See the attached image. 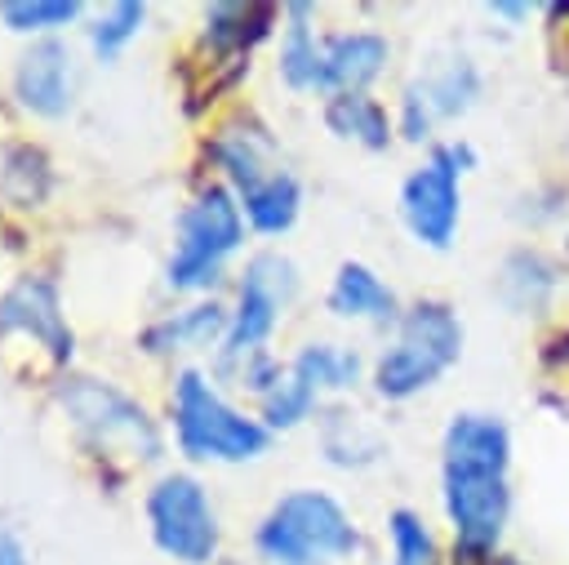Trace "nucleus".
<instances>
[{
  "label": "nucleus",
  "mask_w": 569,
  "mask_h": 565,
  "mask_svg": "<svg viewBox=\"0 0 569 565\" xmlns=\"http://www.w3.org/2000/svg\"><path fill=\"white\" fill-rule=\"evenodd\" d=\"M320 71V36L311 31V4L284 9V40H280V76L289 89H316Z\"/></svg>",
  "instance_id": "6ab92c4d"
},
{
  "label": "nucleus",
  "mask_w": 569,
  "mask_h": 565,
  "mask_svg": "<svg viewBox=\"0 0 569 565\" xmlns=\"http://www.w3.org/2000/svg\"><path fill=\"white\" fill-rule=\"evenodd\" d=\"M53 396L93 454H102V458L120 454L129 463H156L164 454V440H160V427L151 423V414L116 383L71 374L58 383Z\"/></svg>",
  "instance_id": "7ed1b4c3"
},
{
  "label": "nucleus",
  "mask_w": 569,
  "mask_h": 565,
  "mask_svg": "<svg viewBox=\"0 0 569 565\" xmlns=\"http://www.w3.org/2000/svg\"><path fill=\"white\" fill-rule=\"evenodd\" d=\"M84 13L80 0H0V22L9 31H58Z\"/></svg>",
  "instance_id": "b1692460"
},
{
  "label": "nucleus",
  "mask_w": 569,
  "mask_h": 565,
  "mask_svg": "<svg viewBox=\"0 0 569 565\" xmlns=\"http://www.w3.org/2000/svg\"><path fill=\"white\" fill-rule=\"evenodd\" d=\"M222 565H236V561H222Z\"/></svg>",
  "instance_id": "c85d7f7f"
},
{
  "label": "nucleus",
  "mask_w": 569,
  "mask_h": 565,
  "mask_svg": "<svg viewBox=\"0 0 569 565\" xmlns=\"http://www.w3.org/2000/svg\"><path fill=\"white\" fill-rule=\"evenodd\" d=\"M316 400H320V387L298 365H289L280 374V383L262 396V427L267 432H289V427H298L316 409Z\"/></svg>",
  "instance_id": "aec40b11"
},
{
  "label": "nucleus",
  "mask_w": 569,
  "mask_h": 565,
  "mask_svg": "<svg viewBox=\"0 0 569 565\" xmlns=\"http://www.w3.org/2000/svg\"><path fill=\"white\" fill-rule=\"evenodd\" d=\"M244 245V209L231 187L209 182L178 214V236L169 254V289H209L222 276V262Z\"/></svg>",
  "instance_id": "0eeeda50"
},
{
  "label": "nucleus",
  "mask_w": 569,
  "mask_h": 565,
  "mask_svg": "<svg viewBox=\"0 0 569 565\" xmlns=\"http://www.w3.org/2000/svg\"><path fill=\"white\" fill-rule=\"evenodd\" d=\"M209 156L222 165L227 182L236 187V200L244 209V222L262 236H280L298 222L302 187L298 178L276 160V138L253 116H236L218 129L209 142Z\"/></svg>",
  "instance_id": "f03ea898"
},
{
  "label": "nucleus",
  "mask_w": 569,
  "mask_h": 565,
  "mask_svg": "<svg viewBox=\"0 0 569 565\" xmlns=\"http://www.w3.org/2000/svg\"><path fill=\"white\" fill-rule=\"evenodd\" d=\"M147 525L164 556L178 565H209L218 556V516L196 476L169 472L147 494Z\"/></svg>",
  "instance_id": "9d476101"
},
{
  "label": "nucleus",
  "mask_w": 569,
  "mask_h": 565,
  "mask_svg": "<svg viewBox=\"0 0 569 565\" xmlns=\"http://www.w3.org/2000/svg\"><path fill=\"white\" fill-rule=\"evenodd\" d=\"M556 267L542 258V254H516L507 258L502 267V298L516 307V311H533L542 303H551L556 294Z\"/></svg>",
  "instance_id": "412c9836"
},
{
  "label": "nucleus",
  "mask_w": 569,
  "mask_h": 565,
  "mask_svg": "<svg viewBox=\"0 0 569 565\" xmlns=\"http://www.w3.org/2000/svg\"><path fill=\"white\" fill-rule=\"evenodd\" d=\"M293 294H298L293 262L284 254H271V249L267 254H253L249 267H244L240 294H236V311H231V325H227L218 365L222 369H240L249 356H258Z\"/></svg>",
  "instance_id": "1a4fd4ad"
},
{
  "label": "nucleus",
  "mask_w": 569,
  "mask_h": 565,
  "mask_svg": "<svg viewBox=\"0 0 569 565\" xmlns=\"http://www.w3.org/2000/svg\"><path fill=\"white\" fill-rule=\"evenodd\" d=\"M387 40L373 31H342V36H320V71L316 89L320 93H365L387 67Z\"/></svg>",
  "instance_id": "4468645a"
},
{
  "label": "nucleus",
  "mask_w": 569,
  "mask_h": 565,
  "mask_svg": "<svg viewBox=\"0 0 569 565\" xmlns=\"http://www.w3.org/2000/svg\"><path fill=\"white\" fill-rule=\"evenodd\" d=\"M49 182H53V174H49V156L40 151V147H13L9 156H4V174H0V191L13 200V205H40L44 196H49Z\"/></svg>",
  "instance_id": "4be33fe9"
},
{
  "label": "nucleus",
  "mask_w": 569,
  "mask_h": 565,
  "mask_svg": "<svg viewBox=\"0 0 569 565\" xmlns=\"http://www.w3.org/2000/svg\"><path fill=\"white\" fill-rule=\"evenodd\" d=\"M253 543L276 565H320L333 556H351L360 547V534L338 498L320 489H293L271 503Z\"/></svg>",
  "instance_id": "39448f33"
},
{
  "label": "nucleus",
  "mask_w": 569,
  "mask_h": 565,
  "mask_svg": "<svg viewBox=\"0 0 569 565\" xmlns=\"http://www.w3.org/2000/svg\"><path fill=\"white\" fill-rule=\"evenodd\" d=\"M13 98L22 111L58 120L71 111V53L58 36L36 40L13 67Z\"/></svg>",
  "instance_id": "ddd939ff"
},
{
  "label": "nucleus",
  "mask_w": 569,
  "mask_h": 565,
  "mask_svg": "<svg viewBox=\"0 0 569 565\" xmlns=\"http://www.w3.org/2000/svg\"><path fill=\"white\" fill-rule=\"evenodd\" d=\"M329 311L342 316V320H378V325H391L400 320V307H396V294L382 285V276L365 262H342L333 285H329Z\"/></svg>",
  "instance_id": "dca6fc26"
},
{
  "label": "nucleus",
  "mask_w": 569,
  "mask_h": 565,
  "mask_svg": "<svg viewBox=\"0 0 569 565\" xmlns=\"http://www.w3.org/2000/svg\"><path fill=\"white\" fill-rule=\"evenodd\" d=\"M0 334H27L36 338L58 365L71 360L76 351V334L62 316V298L58 285L49 276H18L4 294H0Z\"/></svg>",
  "instance_id": "9b49d317"
},
{
  "label": "nucleus",
  "mask_w": 569,
  "mask_h": 565,
  "mask_svg": "<svg viewBox=\"0 0 569 565\" xmlns=\"http://www.w3.org/2000/svg\"><path fill=\"white\" fill-rule=\"evenodd\" d=\"M462 356V325L445 303H413L396 320L391 347L373 365V387L387 400H409Z\"/></svg>",
  "instance_id": "423d86ee"
},
{
  "label": "nucleus",
  "mask_w": 569,
  "mask_h": 565,
  "mask_svg": "<svg viewBox=\"0 0 569 565\" xmlns=\"http://www.w3.org/2000/svg\"><path fill=\"white\" fill-rule=\"evenodd\" d=\"M142 18H147V4L142 0H116L107 4V13H98V22L89 27V44L102 62H111L138 31H142Z\"/></svg>",
  "instance_id": "393cba45"
},
{
  "label": "nucleus",
  "mask_w": 569,
  "mask_h": 565,
  "mask_svg": "<svg viewBox=\"0 0 569 565\" xmlns=\"http://www.w3.org/2000/svg\"><path fill=\"white\" fill-rule=\"evenodd\" d=\"M0 565H31L27 561V547L18 543L13 529H0Z\"/></svg>",
  "instance_id": "bb28decb"
},
{
  "label": "nucleus",
  "mask_w": 569,
  "mask_h": 565,
  "mask_svg": "<svg viewBox=\"0 0 569 565\" xmlns=\"http://www.w3.org/2000/svg\"><path fill=\"white\" fill-rule=\"evenodd\" d=\"M476 93H480L476 67H471L467 58H453V62H445L436 76L413 80V85L405 89V98H400V125H396V129H400L409 142H422L436 120L462 116V111L476 102Z\"/></svg>",
  "instance_id": "f8f14e48"
},
{
  "label": "nucleus",
  "mask_w": 569,
  "mask_h": 565,
  "mask_svg": "<svg viewBox=\"0 0 569 565\" xmlns=\"http://www.w3.org/2000/svg\"><path fill=\"white\" fill-rule=\"evenodd\" d=\"M276 18H280L276 4H209V9H204V44H209L218 58L236 62V58H244L258 40L271 36Z\"/></svg>",
  "instance_id": "f3484780"
},
{
  "label": "nucleus",
  "mask_w": 569,
  "mask_h": 565,
  "mask_svg": "<svg viewBox=\"0 0 569 565\" xmlns=\"http://www.w3.org/2000/svg\"><path fill=\"white\" fill-rule=\"evenodd\" d=\"M493 565H520V561H507V556H493Z\"/></svg>",
  "instance_id": "cd10ccee"
},
{
  "label": "nucleus",
  "mask_w": 569,
  "mask_h": 565,
  "mask_svg": "<svg viewBox=\"0 0 569 565\" xmlns=\"http://www.w3.org/2000/svg\"><path fill=\"white\" fill-rule=\"evenodd\" d=\"M325 125L338 133V138H351L369 151H382L391 142V116L382 102H373L369 93H333L325 102Z\"/></svg>",
  "instance_id": "a211bd4d"
},
{
  "label": "nucleus",
  "mask_w": 569,
  "mask_h": 565,
  "mask_svg": "<svg viewBox=\"0 0 569 565\" xmlns=\"http://www.w3.org/2000/svg\"><path fill=\"white\" fill-rule=\"evenodd\" d=\"M293 365H298L320 391H342V387H351L356 374H360L356 351L333 347V343H311V347H302V351L293 356Z\"/></svg>",
  "instance_id": "5701e85b"
},
{
  "label": "nucleus",
  "mask_w": 569,
  "mask_h": 565,
  "mask_svg": "<svg viewBox=\"0 0 569 565\" xmlns=\"http://www.w3.org/2000/svg\"><path fill=\"white\" fill-rule=\"evenodd\" d=\"M387 534H391V561L396 565H436V538L422 525V516H413L409 507H396L387 516Z\"/></svg>",
  "instance_id": "a878e982"
},
{
  "label": "nucleus",
  "mask_w": 569,
  "mask_h": 565,
  "mask_svg": "<svg viewBox=\"0 0 569 565\" xmlns=\"http://www.w3.org/2000/svg\"><path fill=\"white\" fill-rule=\"evenodd\" d=\"M476 165V151L467 142L436 147L400 187V218L409 236L427 249H449L458 218H462V191L458 178Z\"/></svg>",
  "instance_id": "6e6552de"
},
{
  "label": "nucleus",
  "mask_w": 569,
  "mask_h": 565,
  "mask_svg": "<svg viewBox=\"0 0 569 565\" xmlns=\"http://www.w3.org/2000/svg\"><path fill=\"white\" fill-rule=\"evenodd\" d=\"M173 436L196 463H249L271 440V432L227 405L200 369H182L173 383Z\"/></svg>",
  "instance_id": "20e7f679"
},
{
  "label": "nucleus",
  "mask_w": 569,
  "mask_h": 565,
  "mask_svg": "<svg viewBox=\"0 0 569 565\" xmlns=\"http://www.w3.org/2000/svg\"><path fill=\"white\" fill-rule=\"evenodd\" d=\"M227 325H231V311H222L218 303H196L187 311H173V316H160L156 325H147L138 343L151 356L200 351V347H213L218 338H227Z\"/></svg>",
  "instance_id": "2eb2a0df"
},
{
  "label": "nucleus",
  "mask_w": 569,
  "mask_h": 565,
  "mask_svg": "<svg viewBox=\"0 0 569 565\" xmlns=\"http://www.w3.org/2000/svg\"><path fill=\"white\" fill-rule=\"evenodd\" d=\"M511 432L493 414H453L445 427V516L453 525V543L462 556H493L511 489Z\"/></svg>",
  "instance_id": "f257e3e1"
}]
</instances>
